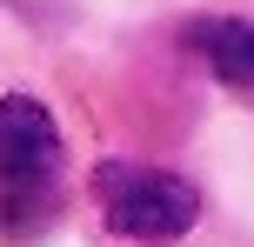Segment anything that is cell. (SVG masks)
<instances>
[{"label": "cell", "mask_w": 254, "mask_h": 247, "mask_svg": "<svg viewBox=\"0 0 254 247\" xmlns=\"http://www.w3.org/2000/svg\"><path fill=\"white\" fill-rule=\"evenodd\" d=\"M94 200H101L107 227L121 241H181L194 221H201V194L194 181L167 167H127V160H101L94 167Z\"/></svg>", "instance_id": "1"}, {"label": "cell", "mask_w": 254, "mask_h": 247, "mask_svg": "<svg viewBox=\"0 0 254 247\" xmlns=\"http://www.w3.org/2000/svg\"><path fill=\"white\" fill-rule=\"evenodd\" d=\"M54 167H61L54 114L27 94L0 100V181H54Z\"/></svg>", "instance_id": "2"}, {"label": "cell", "mask_w": 254, "mask_h": 247, "mask_svg": "<svg viewBox=\"0 0 254 247\" xmlns=\"http://www.w3.org/2000/svg\"><path fill=\"white\" fill-rule=\"evenodd\" d=\"M194 47H201V60L214 67L221 87L254 94V20H201L194 27Z\"/></svg>", "instance_id": "3"}]
</instances>
